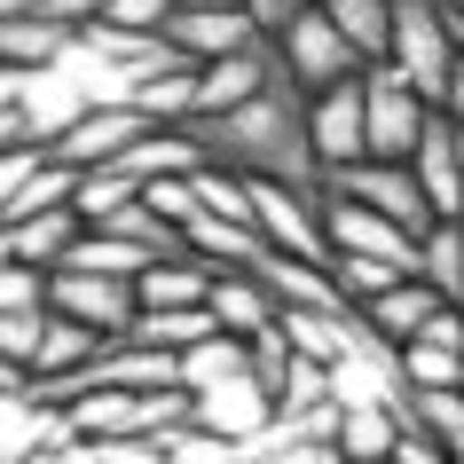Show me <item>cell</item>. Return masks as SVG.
<instances>
[{
    "mask_svg": "<svg viewBox=\"0 0 464 464\" xmlns=\"http://www.w3.org/2000/svg\"><path fill=\"white\" fill-rule=\"evenodd\" d=\"M205 158L220 173H245V181H292V189H323V158L307 134V95L292 79H276L260 102L228 111V119H197L189 126Z\"/></svg>",
    "mask_w": 464,
    "mask_h": 464,
    "instance_id": "obj_1",
    "label": "cell"
},
{
    "mask_svg": "<svg viewBox=\"0 0 464 464\" xmlns=\"http://www.w3.org/2000/svg\"><path fill=\"white\" fill-rule=\"evenodd\" d=\"M386 63L410 79L433 111L449 102V87H457V72H464L457 24H449V0H401V8H393V48H386Z\"/></svg>",
    "mask_w": 464,
    "mask_h": 464,
    "instance_id": "obj_2",
    "label": "cell"
},
{
    "mask_svg": "<svg viewBox=\"0 0 464 464\" xmlns=\"http://www.w3.org/2000/svg\"><path fill=\"white\" fill-rule=\"evenodd\" d=\"M323 228H331V260H378V268L410 276V284L425 268V237H410L401 220L370 213V205H354L339 189H323Z\"/></svg>",
    "mask_w": 464,
    "mask_h": 464,
    "instance_id": "obj_3",
    "label": "cell"
},
{
    "mask_svg": "<svg viewBox=\"0 0 464 464\" xmlns=\"http://www.w3.org/2000/svg\"><path fill=\"white\" fill-rule=\"evenodd\" d=\"M276 63H284V79H292L299 95L315 102V95H331V87H346V79H362L370 63H362V48L346 40L331 16H299L292 32H276Z\"/></svg>",
    "mask_w": 464,
    "mask_h": 464,
    "instance_id": "obj_4",
    "label": "cell"
},
{
    "mask_svg": "<svg viewBox=\"0 0 464 464\" xmlns=\"http://www.w3.org/2000/svg\"><path fill=\"white\" fill-rule=\"evenodd\" d=\"M362 111H370V158L410 166L417 142H425V126H433V102L417 95L393 63H370V72H362Z\"/></svg>",
    "mask_w": 464,
    "mask_h": 464,
    "instance_id": "obj_5",
    "label": "cell"
},
{
    "mask_svg": "<svg viewBox=\"0 0 464 464\" xmlns=\"http://www.w3.org/2000/svg\"><path fill=\"white\" fill-rule=\"evenodd\" d=\"M48 449H79L72 410L32 393V370H0V464H32Z\"/></svg>",
    "mask_w": 464,
    "mask_h": 464,
    "instance_id": "obj_6",
    "label": "cell"
},
{
    "mask_svg": "<svg viewBox=\"0 0 464 464\" xmlns=\"http://www.w3.org/2000/svg\"><path fill=\"white\" fill-rule=\"evenodd\" d=\"M323 189H339V197H354V205H370V213L401 220L410 237H433V228H440V213H433V197H425V181H417V166H386V158H362V166L331 173Z\"/></svg>",
    "mask_w": 464,
    "mask_h": 464,
    "instance_id": "obj_7",
    "label": "cell"
},
{
    "mask_svg": "<svg viewBox=\"0 0 464 464\" xmlns=\"http://www.w3.org/2000/svg\"><path fill=\"white\" fill-rule=\"evenodd\" d=\"M63 205H79V166H63L55 150H8L0 158V228L63 213Z\"/></svg>",
    "mask_w": 464,
    "mask_h": 464,
    "instance_id": "obj_8",
    "label": "cell"
},
{
    "mask_svg": "<svg viewBox=\"0 0 464 464\" xmlns=\"http://www.w3.org/2000/svg\"><path fill=\"white\" fill-rule=\"evenodd\" d=\"M331 378H339V410H354V401L410 410V362H401V346H386L362 323V307H354V346H346V362L331 370Z\"/></svg>",
    "mask_w": 464,
    "mask_h": 464,
    "instance_id": "obj_9",
    "label": "cell"
},
{
    "mask_svg": "<svg viewBox=\"0 0 464 464\" xmlns=\"http://www.w3.org/2000/svg\"><path fill=\"white\" fill-rule=\"evenodd\" d=\"M307 134H315V158H323V181L346 166H362L370 158V111H362V79H346L331 95L307 102Z\"/></svg>",
    "mask_w": 464,
    "mask_h": 464,
    "instance_id": "obj_10",
    "label": "cell"
},
{
    "mask_svg": "<svg viewBox=\"0 0 464 464\" xmlns=\"http://www.w3.org/2000/svg\"><path fill=\"white\" fill-rule=\"evenodd\" d=\"M55 315L87 323V331H102V339H126L134 315H142V292H134L126 276H79V268H63V276H55Z\"/></svg>",
    "mask_w": 464,
    "mask_h": 464,
    "instance_id": "obj_11",
    "label": "cell"
},
{
    "mask_svg": "<svg viewBox=\"0 0 464 464\" xmlns=\"http://www.w3.org/2000/svg\"><path fill=\"white\" fill-rule=\"evenodd\" d=\"M189 425H205V433H220V440L245 449L252 433H268V425H276V393L260 386V370H245V378H228V386L189 393Z\"/></svg>",
    "mask_w": 464,
    "mask_h": 464,
    "instance_id": "obj_12",
    "label": "cell"
},
{
    "mask_svg": "<svg viewBox=\"0 0 464 464\" xmlns=\"http://www.w3.org/2000/svg\"><path fill=\"white\" fill-rule=\"evenodd\" d=\"M166 40H173L181 55H189L197 72H205V63H228V55H252L260 40H268V32L252 24V8H181V16L166 24Z\"/></svg>",
    "mask_w": 464,
    "mask_h": 464,
    "instance_id": "obj_13",
    "label": "cell"
},
{
    "mask_svg": "<svg viewBox=\"0 0 464 464\" xmlns=\"http://www.w3.org/2000/svg\"><path fill=\"white\" fill-rule=\"evenodd\" d=\"M150 134V119L134 111V102H102V111H87V119L55 142V158L63 166H79V173H95V166H126L134 158V142Z\"/></svg>",
    "mask_w": 464,
    "mask_h": 464,
    "instance_id": "obj_14",
    "label": "cell"
},
{
    "mask_svg": "<svg viewBox=\"0 0 464 464\" xmlns=\"http://www.w3.org/2000/svg\"><path fill=\"white\" fill-rule=\"evenodd\" d=\"M284 79V63H276V40H260L252 55H228V63H205V111L197 119H228V111H245V102H260Z\"/></svg>",
    "mask_w": 464,
    "mask_h": 464,
    "instance_id": "obj_15",
    "label": "cell"
},
{
    "mask_svg": "<svg viewBox=\"0 0 464 464\" xmlns=\"http://www.w3.org/2000/svg\"><path fill=\"white\" fill-rule=\"evenodd\" d=\"M213 323L228 339H268L276 323H284V299H276L252 268H220L213 276Z\"/></svg>",
    "mask_w": 464,
    "mask_h": 464,
    "instance_id": "obj_16",
    "label": "cell"
},
{
    "mask_svg": "<svg viewBox=\"0 0 464 464\" xmlns=\"http://www.w3.org/2000/svg\"><path fill=\"white\" fill-rule=\"evenodd\" d=\"M79 237H87V220H79V205H63V213H40V220H8L0 228V260H32V268H63L79 252Z\"/></svg>",
    "mask_w": 464,
    "mask_h": 464,
    "instance_id": "obj_17",
    "label": "cell"
},
{
    "mask_svg": "<svg viewBox=\"0 0 464 464\" xmlns=\"http://www.w3.org/2000/svg\"><path fill=\"white\" fill-rule=\"evenodd\" d=\"M417 181H425V197H433V213L449 220L457 213V189H464V126H449L433 111V126H425V142H417Z\"/></svg>",
    "mask_w": 464,
    "mask_h": 464,
    "instance_id": "obj_18",
    "label": "cell"
},
{
    "mask_svg": "<svg viewBox=\"0 0 464 464\" xmlns=\"http://www.w3.org/2000/svg\"><path fill=\"white\" fill-rule=\"evenodd\" d=\"M440 307H449V299H440L433 284H393V292H378V299L362 307V323H370L386 346H417V331H425Z\"/></svg>",
    "mask_w": 464,
    "mask_h": 464,
    "instance_id": "obj_19",
    "label": "cell"
},
{
    "mask_svg": "<svg viewBox=\"0 0 464 464\" xmlns=\"http://www.w3.org/2000/svg\"><path fill=\"white\" fill-rule=\"evenodd\" d=\"M72 48H79V32L55 24V16H0V63H16V72H48Z\"/></svg>",
    "mask_w": 464,
    "mask_h": 464,
    "instance_id": "obj_20",
    "label": "cell"
},
{
    "mask_svg": "<svg viewBox=\"0 0 464 464\" xmlns=\"http://www.w3.org/2000/svg\"><path fill=\"white\" fill-rule=\"evenodd\" d=\"M213 260H197V252H173V260H158V268L134 284L142 292V315L150 307H213Z\"/></svg>",
    "mask_w": 464,
    "mask_h": 464,
    "instance_id": "obj_21",
    "label": "cell"
},
{
    "mask_svg": "<svg viewBox=\"0 0 464 464\" xmlns=\"http://www.w3.org/2000/svg\"><path fill=\"white\" fill-rule=\"evenodd\" d=\"M260 284H268L284 307H346V292H339V276L323 268V260H292V252H268L260 260Z\"/></svg>",
    "mask_w": 464,
    "mask_h": 464,
    "instance_id": "obj_22",
    "label": "cell"
},
{
    "mask_svg": "<svg viewBox=\"0 0 464 464\" xmlns=\"http://www.w3.org/2000/svg\"><path fill=\"white\" fill-rule=\"evenodd\" d=\"M189 252H197V260H213V268H260L276 245L252 228V220H220V213H205V220H189Z\"/></svg>",
    "mask_w": 464,
    "mask_h": 464,
    "instance_id": "obj_23",
    "label": "cell"
},
{
    "mask_svg": "<svg viewBox=\"0 0 464 464\" xmlns=\"http://www.w3.org/2000/svg\"><path fill=\"white\" fill-rule=\"evenodd\" d=\"M401 410H378V401H354L346 410V425H339V457L346 464H386L393 449H401Z\"/></svg>",
    "mask_w": 464,
    "mask_h": 464,
    "instance_id": "obj_24",
    "label": "cell"
},
{
    "mask_svg": "<svg viewBox=\"0 0 464 464\" xmlns=\"http://www.w3.org/2000/svg\"><path fill=\"white\" fill-rule=\"evenodd\" d=\"M150 181L134 166H95V173H79V220L87 228H111V220L126 213V205H142Z\"/></svg>",
    "mask_w": 464,
    "mask_h": 464,
    "instance_id": "obj_25",
    "label": "cell"
},
{
    "mask_svg": "<svg viewBox=\"0 0 464 464\" xmlns=\"http://www.w3.org/2000/svg\"><path fill=\"white\" fill-rule=\"evenodd\" d=\"M126 339L158 346V354H189V346L220 339V323H213V307H150V315H134Z\"/></svg>",
    "mask_w": 464,
    "mask_h": 464,
    "instance_id": "obj_26",
    "label": "cell"
},
{
    "mask_svg": "<svg viewBox=\"0 0 464 464\" xmlns=\"http://www.w3.org/2000/svg\"><path fill=\"white\" fill-rule=\"evenodd\" d=\"M102 331H87V323H72V315H48V339H40V362H32V378L48 386V378H72V370H87L102 354Z\"/></svg>",
    "mask_w": 464,
    "mask_h": 464,
    "instance_id": "obj_27",
    "label": "cell"
},
{
    "mask_svg": "<svg viewBox=\"0 0 464 464\" xmlns=\"http://www.w3.org/2000/svg\"><path fill=\"white\" fill-rule=\"evenodd\" d=\"M393 8H401V0H323V16L362 48V63H386V48H393Z\"/></svg>",
    "mask_w": 464,
    "mask_h": 464,
    "instance_id": "obj_28",
    "label": "cell"
},
{
    "mask_svg": "<svg viewBox=\"0 0 464 464\" xmlns=\"http://www.w3.org/2000/svg\"><path fill=\"white\" fill-rule=\"evenodd\" d=\"M245 370H260V362H252V339H228V331H220V339H205V346H189V354H181V386L205 393V386L245 378Z\"/></svg>",
    "mask_w": 464,
    "mask_h": 464,
    "instance_id": "obj_29",
    "label": "cell"
},
{
    "mask_svg": "<svg viewBox=\"0 0 464 464\" xmlns=\"http://www.w3.org/2000/svg\"><path fill=\"white\" fill-rule=\"evenodd\" d=\"M417 284H433L449 307L464 299V228H457V220H440L433 237H425V268H417Z\"/></svg>",
    "mask_w": 464,
    "mask_h": 464,
    "instance_id": "obj_30",
    "label": "cell"
},
{
    "mask_svg": "<svg viewBox=\"0 0 464 464\" xmlns=\"http://www.w3.org/2000/svg\"><path fill=\"white\" fill-rule=\"evenodd\" d=\"M0 315H55V276L32 260H0Z\"/></svg>",
    "mask_w": 464,
    "mask_h": 464,
    "instance_id": "obj_31",
    "label": "cell"
},
{
    "mask_svg": "<svg viewBox=\"0 0 464 464\" xmlns=\"http://www.w3.org/2000/svg\"><path fill=\"white\" fill-rule=\"evenodd\" d=\"M401 425H417V433L449 440V449H464V386H440V393H410V410H401Z\"/></svg>",
    "mask_w": 464,
    "mask_h": 464,
    "instance_id": "obj_32",
    "label": "cell"
},
{
    "mask_svg": "<svg viewBox=\"0 0 464 464\" xmlns=\"http://www.w3.org/2000/svg\"><path fill=\"white\" fill-rule=\"evenodd\" d=\"M401 362H410V393L464 386V354H457V346H401Z\"/></svg>",
    "mask_w": 464,
    "mask_h": 464,
    "instance_id": "obj_33",
    "label": "cell"
},
{
    "mask_svg": "<svg viewBox=\"0 0 464 464\" xmlns=\"http://www.w3.org/2000/svg\"><path fill=\"white\" fill-rule=\"evenodd\" d=\"M158 440H166V464H245L237 440L205 433V425H173V433H158Z\"/></svg>",
    "mask_w": 464,
    "mask_h": 464,
    "instance_id": "obj_34",
    "label": "cell"
},
{
    "mask_svg": "<svg viewBox=\"0 0 464 464\" xmlns=\"http://www.w3.org/2000/svg\"><path fill=\"white\" fill-rule=\"evenodd\" d=\"M48 339V315H0V370H32Z\"/></svg>",
    "mask_w": 464,
    "mask_h": 464,
    "instance_id": "obj_35",
    "label": "cell"
},
{
    "mask_svg": "<svg viewBox=\"0 0 464 464\" xmlns=\"http://www.w3.org/2000/svg\"><path fill=\"white\" fill-rule=\"evenodd\" d=\"M331 276H339L346 307H370V299H378V292H393V284H410V276L378 268V260H331Z\"/></svg>",
    "mask_w": 464,
    "mask_h": 464,
    "instance_id": "obj_36",
    "label": "cell"
},
{
    "mask_svg": "<svg viewBox=\"0 0 464 464\" xmlns=\"http://www.w3.org/2000/svg\"><path fill=\"white\" fill-rule=\"evenodd\" d=\"M150 205L189 237V220H205V189H197V173H181V181H150Z\"/></svg>",
    "mask_w": 464,
    "mask_h": 464,
    "instance_id": "obj_37",
    "label": "cell"
},
{
    "mask_svg": "<svg viewBox=\"0 0 464 464\" xmlns=\"http://www.w3.org/2000/svg\"><path fill=\"white\" fill-rule=\"evenodd\" d=\"M315 8H323V0H252V24L276 40V32H292L299 16H315Z\"/></svg>",
    "mask_w": 464,
    "mask_h": 464,
    "instance_id": "obj_38",
    "label": "cell"
},
{
    "mask_svg": "<svg viewBox=\"0 0 464 464\" xmlns=\"http://www.w3.org/2000/svg\"><path fill=\"white\" fill-rule=\"evenodd\" d=\"M260 464H346L339 449H315V440H292V449H276V457H260Z\"/></svg>",
    "mask_w": 464,
    "mask_h": 464,
    "instance_id": "obj_39",
    "label": "cell"
},
{
    "mask_svg": "<svg viewBox=\"0 0 464 464\" xmlns=\"http://www.w3.org/2000/svg\"><path fill=\"white\" fill-rule=\"evenodd\" d=\"M440 119H449V126H464V72H457V87H449V102H440Z\"/></svg>",
    "mask_w": 464,
    "mask_h": 464,
    "instance_id": "obj_40",
    "label": "cell"
},
{
    "mask_svg": "<svg viewBox=\"0 0 464 464\" xmlns=\"http://www.w3.org/2000/svg\"><path fill=\"white\" fill-rule=\"evenodd\" d=\"M173 8H252V0H173Z\"/></svg>",
    "mask_w": 464,
    "mask_h": 464,
    "instance_id": "obj_41",
    "label": "cell"
},
{
    "mask_svg": "<svg viewBox=\"0 0 464 464\" xmlns=\"http://www.w3.org/2000/svg\"><path fill=\"white\" fill-rule=\"evenodd\" d=\"M449 8H457V16H464V0H449Z\"/></svg>",
    "mask_w": 464,
    "mask_h": 464,
    "instance_id": "obj_42",
    "label": "cell"
},
{
    "mask_svg": "<svg viewBox=\"0 0 464 464\" xmlns=\"http://www.w3.org/2000/svg\"><path fill=\"white\" fill-rule=\"evenodd\" d=\"M386 464H401V457H386Z\"/></svg>",
    "mask_w": 464,
    "mask_h": 464,
    "instance_id": "obj_43",
    "label": "cell"
}]
</instances>
